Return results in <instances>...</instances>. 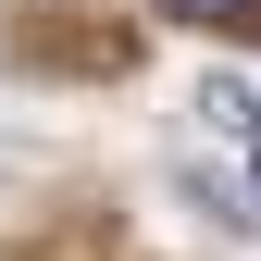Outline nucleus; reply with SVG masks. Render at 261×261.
I'll return each instance as SVG.
<instances>
[{
	"label": "nucleus",
	"instance_id": "1",
	"mask_svg": "<svg viewBox=\"0 0 261 261\" xmlns=\"http://www.w3.org/2000/svg\"><path fill=\"white\" fill-rule=\"evenodd\" d=\"M199 124H212V137H237V149H261V100H249L237 75H212V87H199Z\"/></svg>",
	"mask_w": 261,
	"mask_h": 261
},
{
	"label": "nucleus",
	"instance_id": "2",
	"mask_svg": "<svg viewBox=\"0 0 261 261\" xmlns=\"http://www.w3.org/2000/svg\"><path fill=\"white\" fill-rule=\"evenodd\" d=\"M174 25H199V38H261V0H162Z\"/></svg>",
	"mask_w": 261,
	"mask_h": 261
}]
</instances>
